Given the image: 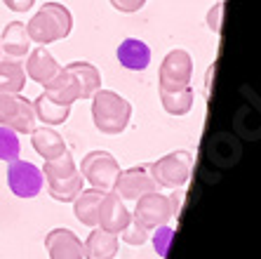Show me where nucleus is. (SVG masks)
<instances>
[{"mask_svg": "<svg viewBox=\"0 0 261 259\" xmlns=\"http://www.w3.org/2000/svg\"><path fill=\"white\" fill-rule=\"evenodd\" d=\"M132 118V104L113 90H97L92 95V121L101 134H120L125 132Z\"/></svg>", "mask_w": 261, "mask_h": 259, "instance_id": "1", "label": "nucleus"}, {"mask_svg": "<svg viewBox=\"0 0 261 259\" xmlns=\"http://www.w3.org/2000/svg\"><path fill=\"white\" fill-rule=\"evenodd\" d=\"M71 29H73L71 10L64 7L61 3H45L26 24V33H29L31 42H38V45H49V42L64 40L71 33Z\"/></svg>", "mask_w": 261, "mask_h": 259, "instance_id": "2", "label": "nucleus"}, {"mask_svg": "<svg viewBox=\"0 0 261 259\" xmlns=\"http://www.w3.org/2000/svg\"><path fill=\"white\" fill-rule=\"evenodd\" d=\"M43 177L47 179L49 196L59 203H73L75 196L83 191V175L78 172L68 151L55 160H45Z\"/></svg>", "mask_w": 261, "mask_h": 259, "instance_id": "3", "label": "nucleus"}, {"mask_svg": "<svg viewBox=\"0 0 261 259\" xmlns=\"http://www.w3.org/2000/svg\"><path fill=\"white\" fill-rule=\"evenodd\" d=\"M153 181L163 189H181L191 179L193 172V156L189 151H172L167 156L158 158L155 163L148 165Z\"/></svg>", "mask_w": 261, "mask_h": 259, "instance_id": "4", "label": "nucleus"}, {"mask_svg": "<svg viewBox=\"0 0 261 259\" xmlns=\"http://www.w3.org/2000/svg\"><path fill=\"white\" fill-rule=\"evenodd\" d=\"M80 175L90 184L92 189L99 191H113L118 175H120V165L109 151H90L83 163H80Z\"/></svg>", "mask_w": 261, "mask_h": 259, "instance_id": "5", "label": "nucleus"}, {"mask_svg": "<svg viewBox=\"0 0 261 259\" xmlns=\"http://www.w3.org/2000/svg\"><path fill=\"white\" fill-rule=\"evenodd\" d=\"M160 92H176L191 87L193 78V59L186 50L176 48L167 52V57L160 64Z\"/></svg>", "mask_w": 261, "mask_h": 259, "instance_id": "6", "label": "nucleus"}, {"mask_svg": "<svg viewBox=\"0 0 261 259\" xmlns=\"http://www.w3.org/2000/svg\"><path fill=\"white\" fill-rule=\"evenodd\" d=\"M0 125L17 134H31L36 127L33 102L21 95H0Z\"/></svg>", "mask_w": 261, "mask_h": 259, "instance_id": "7", "label": "nucleus"}, {"mask_svg": "<svg viewBox=\"0 0 261 259\" xmlns=\"http://www.w3.org/2000/svg\"><path fill=\"white\" fill-rule=\"evenodd\" d=\"M134 203H137V207H134V212H132V222L144 226L146 231H153V229L165 226V224L170 222L172 207H170L167 196H163V193H158V191L144 193V196L137 198Z\"/></svg>", "mask_w": 261, "mask_h": 259, "instance_id": "8", "label": "nucleus"}, {"mask_svg": "<svg viewBox=\"0 0 261 259\" xmlns=\"http://www.w3.org/2000/svg\"><path fill=\"white\" fill-rule=\"evenodd\" d=\"M7 184L19 198H36L45 184L43 170L29 160H12L7 168Z\"/></svg>", "mask_w": 261, "mask_h": 259, "instance_id": "9", "label": "nucleus"}, {"mask_svg": "<svg viewBox=\"0 0 261 259\" xmlns=\"http://www.w3.org/2000/svg\"><path fill=\"white\" fill-rule=\"evenodd\" d=\"M113 191L120 200H137L144 193L158 191V184L153 181L148 165H134L129 170H120V175L113 184Z\"/></svg>", "mask_w": 261, "mask_h": 259, "instance_id": "10", "label": "nucleus"}, {"mask_svg": "<svg viewBox=\"0 0 261 259\" xmlns=\"http://www.w3.org/2000/svg\"><path fill=\"white\" fill-rule=\"evenodd\" d=\"M132 222V212L125 207V200H120L116 193H103L101 205H99V217H97V226L109 233L120 236L122 231L127 229V224Z\"/></svg>", "mask_w": 261, "mask_h": 259, "instance_id": "11", "label": "nucleus"}, {"mask_svg": "<svg viewBox=\"0 0 261 259\" xmlns=\"http://www.w3.org/2000/svg\"><path fill=\"white\" fill-rule=\"evenodd\" d=\"M24 71H26V76H29L33 83H38L45 90V87H47V85L59 76L61 64L49 55L47 50H45V45H43V48L31 50L29 55H26V68Z\"/></svg>", "mask_w": 261, "mask_h": 259, "instance_id": "12", "label": "nucleus"}, {"mask_svg": "<svg viewBox=\"0 0 261 259\" xmlns=\"http://www.w3.org/2000/svg\"><path fill=\"white\" fill-rule=\"evenodd\" d=\"M49 259H83V241L71 229H52L45 236Z\"/></svg>", "mask_w": 261, "mask_h": 259, "instance_id": "13", "label": "nucleus"}, {"mask_svg": "<svg viewBox=\"0 0 261 259\" xmlns=\"http://www.w3.org/2000/svg\"><path fill=\"white\" fill-rule=\"evenodd\" d=\"M118 61L127 71H146L151 64V48L139 38H125L118 45Z\"/></svg>", "mask_w": 261, "mask_h": 259, "instance_id": "14", "label": "nucleus"}, {"mask_svg": "<svg viewBox=\"0 0 261 259\" xmlns=\"http://www.w3.org/2000/svg\"><path fill=\"white\" fill-rule=\"evenodd\" d=\"M118 241L116 233H109L103 229H92V233L87 236V241L83 243V257L85 259H113L118 254Z\"/></svg>", "mask_w": 261, "mask_h": 259, "instance_id": "15", "label": "nucleus"}, {"mask_svg": "<svg viewBox=\"0 0 261 259\" xmlns=\"http://www.w3.org/2000/svg\"><path fill=\"white\" fill-rule=\"evenodd\" d=\"M31 144H33L38 156L45 158V160H55V158H59L61 153L68 151L66 144H64V139H61V134L47 125L33 127V130H31Z\"/></svg>", "mask_w": 261, "mask_h": 259, "instance_id": "16", "label": "nucleus"}, {"mask_svg": "<svg viewBox=\"0 0 261 259\" xmlns=\"http://www.w3.org/2000/svg\"><path fill=\"white\" fill-rule=\"evenodd\" d=\"M0 52H5L10 59H21L31 52V38L26 33V24L10 21L0 38Z\"/></svg>", "mask_w": 261, "mask_h": 259, "instance_id": "17", "label": "nucleus"}, {"mask_svg": "<svg viewBox=\"0 0 261 259\" xmlns=\"http://www.w3.org/2000/svg\"><path fill=\"white\" fill-rule=\"evenodd\" d=\"M106 191L99 189H83L73 200V212L80 224H85L90 229H97V217H99V205Z\"/></svg>", "mask_w": 261, "mask_h": 259, "instance_id": "18", "label": "nucleus"}, {"mask_svg": "<svg viewBox=\"0 0 261 259\" xmlns=\"http://www.w3.org/2000/svg\"><path fill=\"white\" fill-rule=\"evenodd\" d=\"M66 71L78 80L80 97H83V99H92L94 92L101 90V73H99V68L94 66V64H90V61H73V64L66 66Z\"/></svg>", "mask_w": 261, "mask_h": 259, "instance_id": "19", "label": "nucleus"}, {"mask_svg": "<svg viewBox=\"0 0 261 259\" xmlns=\"http://www.w3.org/2000/svg\"><path fill=\"white\" fill-rule=\"evenodd\" d=\"M33 111H36V121H43V125H64L71 115V106L55 102L47 92H43L33 102Z\"/></svg>", "mask_w": 261, "mask_h": 259, "instance_id": "20", "label": "nucleus"}, {"mask_svg": "<svg viewBox=\"0 0 261 259\" xmlns=\"http://www.w3.org/2000/svg\"><path fill=\"white\" fill-rule=\"evenodd\" d=\"M26 71L19 59H0V95H21Z\"/></svg>", "mask_w": 261, "mask_h": 259, "instance_id": "21", "label": "nucleus"}, {"mask_svg": "<svg viewBox=\"0 0 261 259\" xmlns=\"http://www.w3.org/2000/svg\"><path fill=\"white\" fill-rule=\"evenodd\" d=\"M193 90L186 87V90H176V92H160V102H163V109L170 115H186L193 109Z\"/></svg>", "mask_w": 261, "mask_h": 259, "instance_id": "22", "label": "nucleus"}, {"mask_svg": "<svg viewBox=\"0 0 261 259\" xmlns=\"http://www.w3.org/2000/svg\"><path fill=\"white\" fill-rule=\"evenodd\" d=\"M19 153H21V142H19L17 132L0 125V160L12 163V160H19Z\"/></svg>", "mask_w": 261, "mask_h": 259, "instance_id": "23", "label": "nucleus"}, {"mask_svg": "<svg viewBox=\"0 0 261 259\" xmlns=\"http://www.w3.org/2000/svg\"><path fill=\"white\" fill-rule=\"evenodd\" d=\"M172 238H174V229H170L167 224L155 229V233H153V247H155V252H158L160 259L167 257V247H170Z\"/></svg>", "mask_w": 261, "mask_h": 259, "instance_id": "24", "label": "nucleus"}, {"mask_svg": "<svg viewBox=\"0 0 261 259\" xmlns=\"http://www.w3.org/2000/svg\"><path fill=\"white\" fill-rule=\"evenodd\" d=\"M120 238L127 245H134V247H139V245H144L146 241H148V231L144 229V226H139L137 222H129L127 224V229L120 233Z\"/></svg>", "mask_w": 261, "mask_h": 259, "instance_id": "25", "label": "nucleus"}, {"mask_svg": "<svg viewBox=\"0 0 261 259\" xmlns=\"http://www.w3.org/2000/svg\"><path fill=\"white\" fill-rule=\"evenodd\" d=\"M221 19H224V0H217L214 7L210 10V14H207V29L217 33V36L221 33Z\"/></svg>", "mask_w": 261, "mask_h": 259, "instance_id": "26", "label": "nucleus"}, {"mask_svg": "<svg viewBox=\"0 0 261 259\" xmlns=\"http://www.w3.org/2000/svg\"><path fill=\"white\" fill-rule=\"evenodd\" d=\"M146 3H148V0H111L113 10H118V12H122V14H134V12H139V10L146 5Z\"/></svg>", "mask_w": 261, "mask_h": 259, "instance_id": "27", "label": "nucleus"}, {"mask_svg": "<svg viewBox=\"0 0 261 259\" xmlns=\"http://www.w3.org/2000/svg\"><path fill=\"white\" fill-rule=\"evenodd\" d=\"M167 200H170L172 215H176V217H179V212H181V205H184V191H179V189H172V193L167 196Z\"/></svg>", "mask_w": 261, "mask_h": 259, "instance_id": "28", "label": "nucleus"}, {"mask_svg": "<svg viewBox=\"0 0 261 259\" xmlns=\"http://www.w3.org/2000/svg\"><path fill=\"white\" fill-rule=\"evenodd\" d=\"M3 3H5L7 10H12V12H26V10L33 7L36 0H3Z\"/></svg>", "mask_w": 261, "mask_h": 259, "instance_id": "29", "label": "nucleus"}]
</instances>
